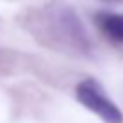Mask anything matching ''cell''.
<instances>
[{"label": "cell", "instance_id": "obj_1", "mask_svg": "<svg viewBox=\"0 0 123 123\" xmlns=\"http://www.w3.org/2000/svg\"><path fill=\"white\" fill-rule=\"evenodd\" d=\"M42 22L47 25V33L51 38L56 40V43L69 47V49L87 53L89 51V38L78 18L76 11L71 6L54 2L47 6L42 11Z\"/></svg>", "mask_w": 123, "mask_h": 123}, {"label": "cell", "instance_id": "obj_2", "mask_svg": "<svg viewBox=\"0 0 123 123\" xmlns=\"http://www.w3.org/2000/svg\"><path fill=\"white\" fill-rule=\"evenodd\" d=\"M76 100L103 123H123V112L94 78H85L76 85Z\"/></svg>", "mask_w": 123, "mask_h": 123}, {"label": "cell", "instance_id": "obj_3", "mask_svg": "<svg viewBox=\"0 0 123 123\" xmlns=\"http://www.w3.org/2000/svg\"><path fill=\"white\" fill-rule=\"evenodd\" d=\"M94 18H96L98 29L109 40H112L116 43H123V13L100 11Z\"/></svg>", "mask_w": 123, "mask_h": 123}, {"label": "cell", "instance_id": "obj_4", "mask_svg": "<svg viewBox=\"0 0 123 123\" xmlns=\"http://www.w3.org/2000/svg\"><path fill=\"white\" fill-rule=\"evenodd\" d=\"M107 2H116V0H107Z\"/></svg>", "mask_w": 123, "mask_h": 123}]
</instances>
